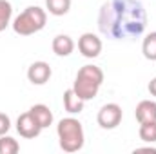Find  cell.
<instances>
[{
  "instance_id": "6da1fadb",
  "label": "cell",
  "mask_w": 156,
  "mask_h": 154,
  "mask_svg": "<svg viewBox=\"0 0 156 154\" xmlns=\"http://www.w3.org/2000/svg\"><path fill=\"white\" fill-rule=\"evenodd\" d=\"M145 26L147 13L138 0H107L98 15L100 31L113 40L140 37Z\"/></svg>"
},
{
  "instance_id": "7a4b0ae2",
  "label": "cell",
  "mask_w": 156,
  "mask_h": 154,
  "mask_svg": "<svg viewBox=\"0 0 156 154\" xmlns=\"http://www.w3.org/2000/svg\"><path fill=\"white\" fill-rule=\"evenodd\" d=\"M102 83H104V71L98 65L87 64L76 73L73 89L83 102H89L98 94V89Z\"/></svg>"
},
{
  "instance_id": "3957f363",
  "label": "cell",
  "mask_w": 156,
  "mask_h": 154,
  "mask_svg": "<svg viewBox=\"0 0 156 154\" xmlns=\"http://www.w3.org/2000/svg\"><path fill=\"white\" fill-rule=\"evenodd\" d=\"M56 134H58V142H60V149L64 152H78L83 147L85 142V134H83V127L76 118L69 116V118H62L56 125Z\"/></svg>"
},
{
  "instance_id": "277c9868",
  "label": "cell",
  "mask_w": 156,
  "mask_h": 154,
  "mask_svg": "<svg viewBox=\"0 0 156 154\" xmlns=\"http://www.w3.org/2000/svg\"><path fill=\"white\" fill-rule=\"evenodd\" d=\"M47 22V13L38 5H29L26 7L15 20H13V31L20 37H31L35 33L42 31Z\"/></svg>"
},
{
  "instance_id": "5b68a950",
  "label": "cell",
  "mask_w": 156,
  "mask_h": 154,
  "mask_svg": "<svg viewBox=\"0 0 156 154\" xmlns=\"http://www.w3.org/2000/svg\"><path fill=\"white\" fill-rule=\"evenodd\" d=\"M122 118H123V111L118 103H105L96 116V121L102 129H116L118 125L122 123Z\"/></svg>"
},
{
  "instance_id": "8992f818",
  "label": "cell",
  "mask_w": 156,
  "mask_h": 154,
  "mask_svg": "<svg viewBox=\"0 0 156 154\" xmlns=\"http://www.w3.org/2000/svg\"><path fill=\"white\" fill-rule=\"evenodd\" d=\"M102 47H104L102 38L94 33H83L78 38V51L85 58H96L102 53Z\"/></svg>"
},
{
  "instance_id": "52a82bcc",
  "label": "cell",
  "mask_w": 156,
  "mask_h": 154,
  "mask_svg": "<svg viewBox=\"0 0 156 154\" xmlns=\"http://www.w3.org/2000/svg\"><path fill=\"white\" fill-rule=\"evenodd\" d=\"M16 131H18V134H20L22 138L33 140V138L40 136L42 127L38 125V121L33 118V114L27 111V113H24V114L18 116V120H16Z\"/></svg>"
},
{
  "instance_id": "ba28073f",
  "label": "cell",
  "mask_w": 156,
  "mask_h": 154,
  "mask_svg": "<svg viewBox=\"0 0 156 154\" xmlns=\"http://www.w3.org/2000/svg\"><path fill=\"white\" fill-rule=\"evenodd\" d=\"M53 75V69L47 62H33L27 69V80L33 83V85H44L49 82V78Z\"/></svg>"
},
{
  "instance_id": "9c48e42d",
  "label": "cell",
  "mask_w": 156,
  "mask_h": 154,
  "mask_svg": "<svg viewBox=\"0 0 156 154\" xmlns=\"http://www.w3.org/2000/svg\"><path fill=\"white\" fill-rule=\"evenodd\" d=\"M134 116L138 120V123H145V121H156V102L153 100H142L136 109Z\"/></svg>"
},
{
  "instance_id": "30bf717a",
  "label": "cell",
  "mask_w": 156,
  "mask_h": 154,
  "mask_svg": "<svg viewBox=\"0 0 156 154\" xmlns=\"http://www.w3.org/2000/svg\"><path fill=\"white\" fill-rule=\"evenodd\" d=\"M51 47H53V53L56 56H69L75 51V42L69 35H56L53 38Z\"/></svg>"
},
{
  "instance_id": "8fae6325",
  "label": "cell",
  "mask_w": 156,
  "mask_h": 154,
  "mask_svg": "<svg viewBox=\"0 0 156 154\" xmlns=\"http://www.w3.org/2000/svg\"><path fill=\"white\" fill-rule=\"evenodd\" d=\"M83 105H85V102L75 93L73 87L64 93V109H66L69 114H80V113L83 111Z\"/></svg>"
},
{
  "instance_id": "7c38bea8",
  "label": "cell",
  "mask_w": 156,
  "mask_h": 154,
  "mask_svg": "<svg viewBox=\"0 0 156 154\" xmlns=\"http://www.w3.org/2000/svg\"><path fill=\"white\" fill-rule=\"evenodd\" d=\"M29 113H31L33 118L38 121V125L42 129H45V127H49V125L53 123V113H51V109H49L47 105H44V103L33 105V107L29 109Z\"/></svg>"
},
{
  "instance_id": "4fadbf2b",
  "label": "cell",
  "mask_w": 156,
  "mask_h": 154,
  "mask_svg": "<svg viewBox=\"0 0 156 154\" xmlns=\"http://www.w3.org/2000/svg\"><path fill=\"white\" fill-rule=\"evenodd\" d=\"M45 9L55 16H64L71 9V0H45Z\"/></svg>"
},
{
  "instance_id": "5bb4252c",
  "label": "cell",
  "mask_w": 156,
  "mask_h": 154,
  "mask_svg": "<svg viewBox=\"0 0 156 154\" xmlns=\"http://www.w3.org/2000/svg\"><path fill=\"white\" fill-rule=\"evenodd\" d=\"M142 53L147 60L156 62V31L149 33L142 42Z\"/></svg>"
},
{
  "instance_id": "9a60e30c",
  "label": "cell",
  "mask_w": 156,
  "mask_h": 154,
  "mask_svg": "<svg viewBox=\"0 0 156 154\" xmlns=\"http://www.w3.org/2000/svg\"><path fill=\"white\" fill-rule=\"evenodd\" d=\"M138 136H140V140L145 142V143H156V121L140 123Z\"/></svg>"
},
{
  "instance_id": "2e32d148",
  "label": "cell",
  "mask_w": 156,
  "mask_h": 154,
  "mask_svg": "<svg viewBox=\"0 0 156 154\" xmlns=\"http://www.w3.org/2000/svg\"><path fill=\"white\" fill-rule=\"evenodd\" d=\"M11 16H13V5L7 0H0V33L11 24Z\"/></svg>"
},
{
  "instance_id": "e0dca14e",
  "label": "cell",
  "mask_w": 156,
  "mask_h": 154,
  "mask_svg": "<svg viewBox=\"0 0 156 154\" xmlns=\"http://www.w3.org/2000/svg\"><path fill=\"white\" fill-rule=\"evenodd\" d=\"M20 151V145L15 138L4 134L0 136V154H16Z\"/></svg>"
},
{
  "instance_id": "ac0fdd59",
  "label": "cell",
  "mask_w": 156,
  "mask_h": 154,
  "mask_svg": "<svg viewBox=\"0 0 156 154\" xmlns=\"http://www.w3.org/2000/svg\"><path fill=\"white\" fill-rule=\"evenodd\" d=\"M9 129H11V120H9V116L4 114V113H0V136L7 134Z\"/></svg>"
},
{
  "instance_id": "d6986e66",
  "label": "cell",
  "mask_w": 156,
  "mask_h": 154,
  "mask_svg": "<svg viewBox=\"0 0 156 154\" xmlns=\"http://www.w3.org/2000/svg\"><path fill=\"white\" fill-rule=\"evenodd\" d=\"M147 89H149V93H151V94H153V96L156 98V76L153 78L151 82H149V85H147Z\"/></svg>"
},
{
  "instance_id": "ffe728a7",
  "label": "cell",
  "mask_w": 156,
  "mask_h": 154,
  "mask_svg": "<svg viewBox=\"0 0 156 154\" xmlns=\"http://www.w3.org/2000/svg\"><path fill=\"white\" fill-rule=\"evenodd\" d=\"M134 152H153V154H156V147H138V149H134Z\"/></svg>"
}]
</instances>
